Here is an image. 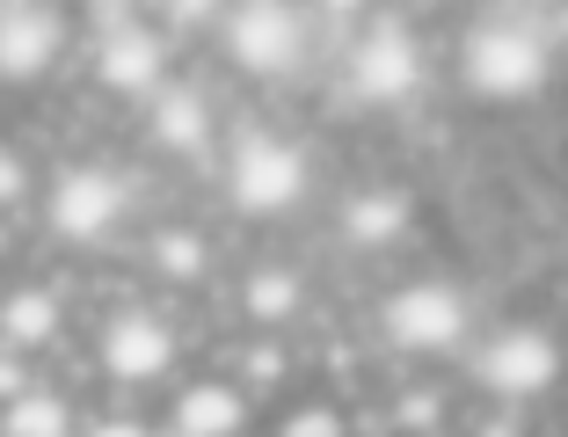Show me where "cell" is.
<instances>
[{"mask_svg": "<svg viewBox=\"0 0 568 437\" xmlns=\"http://www.w3.org/2000/svg\"><path fill=\"white\" fill-rule=\"evenodd\" d=\"M430 8H474V0H430Z\"/></svg>", "mask_w": 568, "mask_h": 437, "instance_id": "cell-24", "label": "cell"}, {"mask_svg": "<svg viewBox=\"0 0 568 437\" xmlns=\"http://www.w3.org/2000/svg\"><path fill=\"white\" fill-rule=\"evenodd\" d=\"M314 30H321L314 0H234L226 22L212 30V44L241 81L277 88L314 59Z\"/></svg>", "mask_w": 568, "mask_h": 437, "instance_id": "cell-4", "label": "cell"}, {"mask_svg": "<svg viewBox=\"0 0 568 437\" xmlns=\"http://www.w3.org/2000/svg\"><path fill=\"white\" fill-rule=\"evenodd\" d=\"M73 51V0H0V88H44Z\"/></svg>", "mask_w": 568, "mask_h": 437, "instance_id": "cell-10", "label": "cell"}, {"mask_svg": "<svg viewBox=\"0 0 568 437\" xmlns=\"http://www.w3.org/2000/svg\"><path fill=\"white\" fill-rule=\"evenodd\" d=\"M22 387H37V372H30V357H22V350H8V343H0V402H16Z\"/></svg>", "mask_w": 568, "mask_h": 437, "instance_id": "cell-23", "label": "cell"}, {"mask_svg": "<svg viewBox=\"0 0 568 437\" xmlns=\"http://www.w3.org/2000/svg\"><path fill=\"white\" fill-rule=\"evenodd\" d=\"M212 234L204 226H153L146 234V270L161 277L168 292H197L204 277H212Z\"/></svg>", "mask_w": 568, "mask_h": 437, "instance_id": "cell-16", "label": "cell"}, {"mask_svg": "<svg viewBox=\"0 0 568 437\" xmlns=\"http://www.w3.org/2000/svg\"><path fill=\"white\" fill-rule=\"evenodd\" d=\"M335 234L357 255H394L416 234V197H408L402 183H357L351 197L335 204Z\"/></svg>", "mask_w": 568, "mask_h": 437, "instance_id": "cell-13", "label": "cell"}, {"mask_svg": "<svg viewBox=\"0 0 568 437\" xmlns=\"http://www.w3.org/2000/svg\"><path fill=\"white\" fill-rule=\"evenodd\" d=\"M219 132H226V124H219V102H212V88H204L197 73L168 81L161 95L146 102V146L168 153V161H197V153L226 146Z\"/></svg>", "mask_w": 568, "mask_h": 437, "instance_id": "cell-11", "label": "cell"}, {"mask_svg": "<svg viewBox=\"0 0 568 437\" xmlns=\"http://www.w3.org/2000/svg\"><path fill=\"white\" fill-rule=\"evenodd\" d=\"M219 190H226V212L248 218V226H277L306 204L314 190V161H306L300 139L270 132V124H234L226 146H219Z\"/></svg>", "mask_w": 568, "mask_h": 437, "instance_id": "cell-2", "label": "cell"}, {"mask_svg": "<svg viewBox=\"0 0 568 437\" xmlns=\"http://www.w3.org/2000/svg\"><path fill=\"white\" fill-rule=\"evenodd\" d=\"M59 328H67L59 292H44V285H8V292H0V343H8V350L37 357V350L59 343Z\"/></svg>", "mask_w": 568, "mask_h": 437, "instance_id": "cell-15", "label": "cell"}, {"mask_svg": "<svg viewBox=\"0 0 568 437\" xmlns=\"http://www.w3.org/2000/svg\"><path fill=\"white\" fill-rule=\"evenodd\" d=\"M554 67H561V37H554L547 8H525V0L481 8L459 30V51H452V81L481 110H525V102H539Z\"/></svg>", "mask_w": 568, "mask_h": 437, "instance_id": "cell-1", "label": "cell"}, {"mask_svg": "<svg viewBox=\"0 0 568 437\" xmlns=\"http://www.w3.org/2000/svg\"><path fill=\"white\" fill-rule=\"evenodd\" d=\"M386 416H394V430H445V402H437V394H416V387L386 408Z\"/></svg>", "mask_w": 568, "mask_h": 437, "instance_id": "cell-21", "label": "cell"}, {"mask_svg": "<svg viewBox=\"0 0 568 437\" xmlns=\"http://www.w3.org/2000/svg\"><path fill=\"white\" fill-rule=\"evenodd\" d=\"M372 8H379V0H314L321 30H357V22H365Z\"/></svg>", "mask_w": 568, "mask_h": 437, "instance_id": "cell-22", "label": "cell"}, {"mask_svg": "<svg viewBox=\"0 0 568 437\" xmlns=\"http://www.w3.org/2000/svg\"><path fill=\"white\" fill-rule=\"evenodd\" d=\"M37 212H44V234L73 255H95L124 234V218H132V183L124 169L110 161H67V169H51L44 190H37Z\"/></svg>", "mask_w": 568, "mask_h": 437, "instance_id": "cell-5", "label": "cell"}, {"mask_svg": "<svg viewBox=\"0 0 568 437\" xmlns=\"http://www.w3.org/2000/svg\"><path fill=\"white\" fill-rule=\"evenodd\" d=\"M234 314H241V328H277V336H292L300 314H306V270L300 263H255V270H241Z\"/></svg>", "mask_w": 568, "mask_h": 437, "instance_id": "cell-14", "label": "cell"}, {"mask_svg": "<svg viewBox=\"0 0 568 437\" xmlns=\"http://www.w3.org/2000/svg\"><path fill=\"white\" fill-rule=\"evenodd\" d=\"M95 365L118 387H161L183 365V328L161 299H118L95 328Z\"/></svg>", "mask_w": 568, "mask_h": 437, "instance_id": "cell-9", "label": "cell"}, {"mask_svg": "<svg viewBox=\"0 0 568 437\" xmlns=\"http://www.w3.org/2000/svg\"><path fill=\"white\" fill-rule=\"evenodd\" d=\"M561 372H568V357L554 343V328H532V321H503L467 350V387L503 408H532L539 394L561 387Z\"/></svg>", "mask_w": 568, "mask_h": 437, "instance_id": "cell-6", "label": "cell"}, {"mask_svg": "<svg viewBox=\"0 0 568 437\" xmlns=\"http://www.w3.org/2000/svg\"><path fill=\"white\" fill-rule=\"evenodd\" d=\"M474 336V299L452 277H408L379 299V343L394 357H459Z\"/></svg>", "mask_w": 568, "mask_h": 437, "instance_id": "cell-7", "label": "cell"}, {"mask_svg": "<svg viewBox=\"0 0 568 437\" xmlns=\"http://www.w3.org/2000/svg\"><path fill=\"white\" fill-rule=\"evenodd\" d=\"M81 430V408L59 387H22L16 402H0V437H67Z\"/></svg>", "mask_w": 568, "mask_h": 437, "instance_id": "cell-17", "label": "cell"}, {"mask_svg": "<svg viewBox=\"0 0 568 437\" xmlns=\"http://www.w3.org/2000/svg\"><path fill=\"white\" fill-rule=\"evenodd\" d=\"M255 423V387L248 379H226V372H204V379H183L161 408L168 437H241Z\"/></svg>", "mask_w": 568, "mask_h": 437, "instance_id": "cell-12", "label": "cell"}, {"mask_svg": "<svg viewBox=\"0 0 568 437\" xmlns=\"http://www.w3.org/2000/svg\"><path fill=\"white\" fill-rule=\"evenodd\" d=\"M284 437H335V430H351V408L343 402H292L277 416Z\"/></svg>", "mask_w": 568, "mask_h": 437, "instance_id": "cell-19", "label": "cell"}, {"mask_svg": "<svg viewBox=\"0 0 568 437\" xmlns=\"http://www.w3.org/2000/svg\"><path fill=\"white\" fill-rule=\"evenodd\" d=\"M226 8H234V0H153V16L175 37H212L219 22H226Z\"/></svg>", "mask_w": 568, "mask_h": 437, "instance_id": "cell-18", "label": "cell"}, {"mask_svg": "<svg viewBox=\"0 0 568 437\" xmlns=\"http://www.w3.org/2000/svg\"><path fill=\"white\" fill-rule=\"evenodd\" d=\"M423 81H430V51H423L416 22L402 8H372L351 30V44H343V67H335L343 102L386 118V110H408L423 95Z\"/></svg>", "mask_w": 568, "mask_h": 437, "instance_id": "cell-3", "label": "cell"}, {"mask_svg": "<svg viewBox=\"0 0 568 437\" xmlns=\"http://www.w3.org/2000/svg\"><path fill=\"white\" fill-rule=\"evenodd\" d=\"M37 190H44V183H37V169L22 161V153H8V146H0V212H16V204H30Z\"/></svg>", "mask_w": 568, "mask_h": 437, "instance_id": "cell-20", "label": "cell"}, {"mask_svg": "<svg viewBox=\"0 0 568 437\" xmlns=\"http://www.w3.org/2000/svg\"><path fill=\"white\" fill-rule=\"evenodd\" d=\"M88 73L110 102H153L175 81V30H168L153 8H132L118 22H95V51H88Z\"/></svg>", "mask_w": 568, "mask_h": 437, "instance_id": "cell-8", "label": "cell"}]
</instances>
